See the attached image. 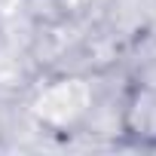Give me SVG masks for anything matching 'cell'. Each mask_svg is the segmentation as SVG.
Instances as JSON below:
<instances>
[{
	"label": "cell",
	"instance_id": "1",
	"mask_svg": "<svg viewBox=\"0 0 156 156\" xmlns=\"http://www.w3.org/2000/svg\"><path fill=\"white\" fill-rule=\"evenodd\" d=\"M119 138L135 150H156V76L132 80L119 101Z\"/></svg>",
	"mask_w": 156,
	"mask_h": 156
}]
</instances>
